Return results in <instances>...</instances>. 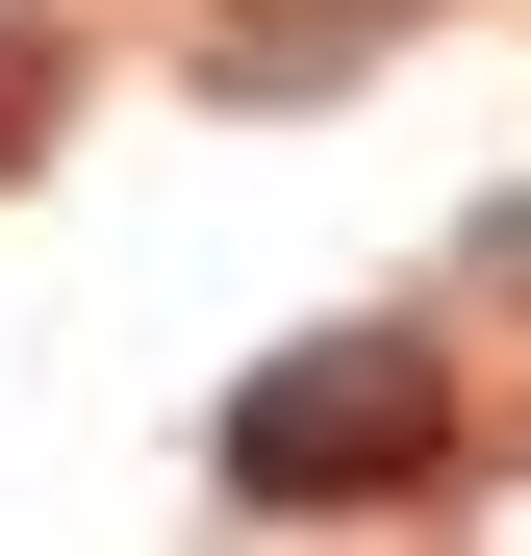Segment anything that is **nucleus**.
I'll return each instance as SVG.
<instances>
[{
    "label": "nucleus",
    "instance_id": "obj_1",
    "mask_svg": "<svg viewBox=\"0 0 531 556\" xmlns=\"http://www.w3.org/2000/svg\"><path fill=\"white\" fill-rule=\"evenodd\" d=\"M228 481L253 506H430L456 481V354L430 329H304L228 380Z\"/></svg>",
    "mask_w": 531,
    "mask_h": 556
},
{
    "label": "nucleus",
    "instance_id": "obj_2",
    "mask_svg": "<svg viewBox=\"0 0 531 556\" xmlns=\"http://www.w3.org/2000/svg\"><path fill=\"white\" fill-rule=\"evenodd\" d=\"M380 26H405V0H253V26H228V102H329Z\"/></svg>",
    "mask_w": 531,
    "mask_h": 556
},
{
    "label": "nucleus",
    "instance_id": "obj_3",
    "mask_svg": "<svg viewBox=\"0 0 531 556\" xmlns=\"http://www.w3.org/2000/svg\"><path fill=\"white\" fill-rule=\"evenodd\" d=\"M26 127H51V102H26V51H0V177H26Z\"/></svg>",
    "mask_w": 531,
    "mask_h": 556
}]
</instances>
